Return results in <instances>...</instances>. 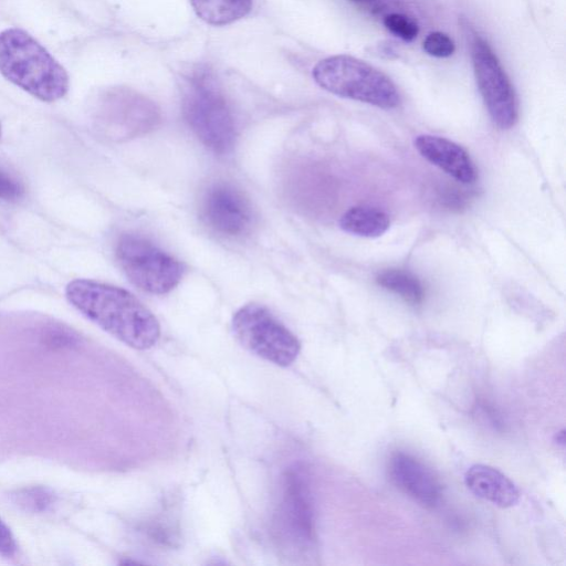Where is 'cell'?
Listing matches in <instances>:
<instances>
[{"label": "cell", "mask_w": 566, "mask_h": 566, "mask_svg": "<svg viewBox=\"0 0 566 566\" xmlns=\"http://www.w3.org/2000/svg\"><path fill=\"white\" fill-rule=\"evenodd\" d=\"M65 296L86 318L132 348L148 349L160 337L156 316L127 290L77 279L66 285Z\"/></svg>", "instance_id": "obj_1"}, {"label": "cell", "mask_w": 566, "mask_h": 566, "mask_svg": "<svg viewBox=\"0 0 566 566\" xmlns=\"http://www.w3.org/2000/svg\"><path fill=\"white\" fill-rule=\"evenodd\" d=\"M0 73L44 102L57 101L69 90L64 67L34 38L17 28L0 33Z\"/></svg>", "instance_id": "obj_2"}, {"label": "cell", "mask_w": 566, "mask_h": 566, "mask_svg": "<svg viewBox=\"0 0 566 566\" xmlns=\"http://www.w3.org/2000/svg\"><path fill=\"white\" fill-rule=\"evenodd\" d=\"M184 114L198 139L218 155L230 153L237 130L230 106L207 69L196 70L187 80Z\"/></svg>", "instance_id": "obj_3"}, {"label": "cell", "mask_w": 566, "mask_h": 566, "mask_svg": "<svg viewBox=\"0 0 566 566\" xmlns=\"http://www.w3.org/2000/svg\"><path fill=\"white\" fill-rule=\"evenodd\" d=\"M315 82L325 91L384 109L400 104L395 83L385 73L350 55H333L313 69Z\"/></svg>", "instance_id": "obj_4"}, {"label": "cell", "mask_w": 566, "mask_h": 566, "mask_svg": "<svg viewBox=\"0 0 566 566\" xmlns=\"http://www.w3.org/2000/svg\"><path fill=\"white\" fill-rule=\"evenodd\" d=\"M273 513L272 531L282 549L292 555L313 546L314 505L310 476L303 465H291L281 476Z\"/></svg>", "instance_id": "obj_5"}, {"label": "cell", "mask_w": 566, "mask_h": 566, "mask_svg": "<svg viewBox=\"0 0 566 566\" xmlns=\"http://www.w3.org/2000/svg\"><path fill=\"white\" fill-rule=\"evenodd\" d=\"M115 256L129 282L150 294L169 293L184 275V265L176 258L138 234H123Z\"/></svg>", "instance_id": "obj_6"}, {"label": "cell", "mask_w": 566, "mask_h": 566, "mask_svg": "<svg viewBox=\"0 0 566 566\" xmlns=\"http://www.w3.org/2000/svg\"><path fill=\"white\" fill-rule=\"evenodd\" d=\"M231 326L244 348L272 364L290 366L300 354L298 338L261 304L241 306L233 314Z\"/></svg>", "instance_id": "obj_7"}, {"label": "cell", "mask_w": 566, "mask_h": 566, "mask_svg": "<svg viewBox=\"0 0 566 566\" xmlns=\"http://www.w3.org/2000/svg\"><path fill=\"white\" fill-rule=\"evenodd\" d=\"M472 64L480 94L493 123L512 128L518 118L513 85L489 43L480 36L472 42Z\"/></svg>", "instance_id": "obj_8"}, {"label": "cell", "mask_w": 566, "mask_h": 566, "mask_svg": "<svg viewBox=\"0 0 566 566\" xmlns=\"http://www.w3.org/2000/svg\"><path fill=\"white\" fill-rule=\"evenodd\" d=\"M101 120L111 136L129 139L153 130L160 120L157 106L146 96L127 88H115L101 104Z\"/></svg>", "instance_id": "obj_9"}, {"label": "cell", "mask_w": 566, "mask_h": 566, "mask_svg": "<svg viewBox=\"0 0 566 566\" xmlns=\"http://www.w3.org/2000/svg\"><path fill=\"white\" fill-rule=\"evenodd\" d=\"M202 218L214 232L237 238L245 234L253 222V210L244 193L231 184L209 187L202 200Z\"/></svg>", "instance_id": "obj_10"}, {"label": "cell", "mask_w": 566, "mask_h": 566, "mask_svg": "<svg viewBox=\"0 0 566 566\" xmlns=\"http://www.w3.org/2000/svg\"><path fill=\"white\" fill-rule=\"evenodd\" d=\"M394 483L421 505L432 507L441 497V485L433 472L420 460L405 453H395L389 463Z\"/></svg>", "instance_id": "obj_11"}, {"label": "cell", "mask_w": 566, "mask_h": 566, "mask_svg": "<svg viewBox=\"0 0 566 566\" xmlns=\"http://www.w3.org/2000/svg\"><path fill=\"white\" fill-rule=\"evenodd\" d=\"M415 148L429 163L462 184L476 180L475 166L459 144L440 136L423 134L416 137Z\"/></svg>", "instance_id": "obj_12"}, {"label": "cell", "mask_w": 566, "mask_h": 566, "mask_svg": "<svg viewBox=\"0 0 566 566\" xmlns=\"http://www.w3.org/2000/svg\"><path fill=\"white\" fill-rule=\"evenodd\" d=\"M469 491L479 499L506 509L520 501L516 485L501 471L486 464H474L464 474Z\"/></svg>", "instance_id": "obj_13"}, {"label": "cell", "mask_w": 566, "mask_h": 566, "mask_svg": "<svg viewBox=\"0 0 566 566\" xmlns=\"http://www.w3.org/2000/svg\"><path fill=\"white\" fill-rule=\"evenodd\" d=\"M339 226L345 232L354 235L377 238L389 229L390 219L378 208L356 206L340 217Z\"/></svg>", "instance_id": "obj_14"}, {"label": "cell", "mask_w": 566, "mask_h": 566, "mask_svg": "<svg viewBox=\"0 0 566 566\" xmlns=\"http://www.w3.org/2000/svg\"><path fill=\"white\" fill-rule=\"evenodd\" d=\"M197 15L212 25L230 24L245 17L252 0H190Z\"/></svg>", "instance_id": "obj_15"}, {"label": "cell", "mask_w": 566, "mask_h": 566, "mask_svg": "<svg viewBox=\"0 0 566 566\" xmlns=\"http://www.w3.org/2000/svg\"><path fill=\"white\" fill-rule=\"evenodd\" d=\"M384 289L399 295L406 302L418 305L424 297V289L413 274L398 269H388L380 272L376 279Z\"/></svg>", "instance_id": "obj_16"}, {"label": "cell", "mask_w": 566, "mask_h": 566, "mask_svg": "<svg viewBox=\"0 0 566 566\" xmlns=\"http://www.w3.org/2000/svg\"><path fill=\"white\" fill-rule=\"evenodd\" d=\"M384 24L392 34L407 42L415 40L419 32L417 23L400 13H390L386 15Z\"/></svg>", "instance_id": "obj_17"}, {"label": "cell", "mask_w": 566, "mask_h": 566, "mask_svg": "<svg viewBox=\"0 0 566 566\" xmlns=\"http://www.w3.org/2000/svg\"><path fill=\"white\" fill-rule=\"evenodd\" d=\"M423 50L436 57H448L453 54L455 45L453 40L442 32H431L423 41Z\"/></svg>", "instance_id": "obj_18"}, {"label": "cell", "mask_w": 566, "mask_h": 566, "mask_svg": "<svg viewBox=\"0 0 566 566\" xmlns=\"http://www.w3.org/2000/svg\"><path fill=\"white\" fill-rule=\"evenodd\" d=\"M20 505L32 511H45L53 503L52 494L44 489H29L17 495Z\"/></svg>", "instance_id": "obj_19"}, {"label": "cell", "mask_w": 566, "mask_h": 566, "mask_svg": "<svg viewBox=\"0 0 566 566\" xmlns=\"http://www.w3.org/2000/svg\"><path fill=\"white\" fill-rule=\"evenodd\" d=\"M23 195L22 186L0 169V199L17 200Z\"/></svg>", "instance_id": "obj_20"}, {"label": "cell", "mask_w": 566, "mask_h": 566, "mask_svg": "<svg viewBox=\"0 0 566 566\" xmlns=\"http://www.w3.org/2000/svg\"><path fill=\"white\" fill-rule=\"evenodd\" d=\"M18 548L15 538L9 526L0 517V554L3 556H12Z\"/></svg>", "instance_id": "obj_21"}, {"label": "cell", "mask_w": 566, "mask_h": 566, "mask_svg": "<svg viewBox=\"0 0 566 566\" xmlns=\"http://www.w3.org/2000/svg\"><path fill=\"white\" fill-rule=\"evenodd\" d=\"M352 1H355V2H370V1H374V0H352Z\"/></svg>", "instance_id": "obj_22"}, {"label": "cell", "mask_w": 566, "mask_h": 566, "mask_svg": "<svg viewBox=\"0 0 566 566\" xmlns=\"http://www.w3.org/2000/svg\"><path fill=\"white\" fill-rule=\"evenodd\" d=\"M0 137H1V124H0Z\"/></svg>", "instance_id": "obj_23"}]
</instances>
